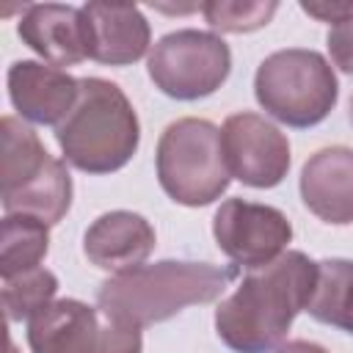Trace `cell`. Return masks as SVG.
Here are the masks:
<instances>
[{
  "mask_svg": "<svg viewBox=\"0 0 353 353\" xmlns=\"http://www.w3.org/2000/svg\"><path fill=\"white\" fill-rule=\"evenodd\" d=\"M256 102L290 127L320 124L336 105L339 83L331 63L314 50H279L254 74Z\"/></svg>",
  "mask_w": 353,
  "mask_h": 353,
  "instance_id": "5",
  "label": "cell"
},
{
  "mask_svg": "<svg viewBox=\"0 0 353 353\" xmlns=\"http://www.w3.org/2000/svg\"><path fill=\"white\" fill-rule=\"evenodd\" d=\"M33 353H141V328L108 320L94 306L61 298L28 323Z\"/></svg>",
  "mask_w": 353,
  "mask_h": 353,
  "instance_id": "8",
  "label": "cell"
},
{
  "mask_svg": "<svg viewBox=\"0 0 353 353\" xmlns=\"http://www.w3.org/2000/svg\"><path fill=\"white\" fill-rule=\"evenodd\" d=\"M328 52L334 66H339L342 72L353 74V17L331 25L328 30Z\"/></svg>",
  "mask_w": 353,
  "mask_h": 353,
  "instance_id": "20",
  "label": "cell"
},
{
  "mask_svg": "<svg viewBox=\"0 0 353 353\" xmlns=\"http://www.w3.org/2000/svg\"><path fill=\"white\" fill-rule=\"evenodd\" d=\"M301 8L320 22H342L353 17V3H301Z\"/></svg>",
  "mask_w": 353,
  "mask_h": 353,
  "instance_id": "21",
  "label": "cell"
},
{
  "mask_svg": "<svg viewBox=\"0 0 353 353\" xmlns=\"http://www.w3.org/2000/svg\"><path fill=\"white\" fill-rule=\"evenodd\" d=\"M160 188L185 207H204L229 188L221 130L207 119H176L157 141Z\"/></svg>",
  "mask_w": 353,
  "mask_h": 353,
  "instance_id": "6",
  "label": "cell"
},
{
  "mask_svg": "<svg viewBox=\"0 0 353 353\" xmlns=\"http://www.w3.org/2000/svg\"><path fill=\"white\" fill-rule=\"evenodd\" d=\"M221 149L234 179L251 188H273L290 171V141L259 113H232L221 127Z\"/></svg>",
  "mask_w": 353,
  "mask_h": 353,
  "instance_id": "9",
  "label": "cell"
},
{
  "mask_svg": "<svg viewBox=\"0 0 353 353\" xmlns=\"http://www.w3.org/2000/svg\"><path fill=\"white\" fill-rule=\"evenodd\" d=\"M55 138L69 165L85 174H110L135 154L141 124L116 83L83 77L77 102L55 127Z\"/></svg>",
  "mask_w": 353,
  "mask_h": 353,
  "instance_id": "3",
  "label": "cell"
},
{
  "mask_svg": "<svg viewBox=\"0 0 353 353\" xmlns=\"http://www.w3.org/2000/svg\"><path fill=\"white\" fill-rule=\"evenodd\" d=\"M234 273V268H218L210 262L163 259L102 281L97 306L113 323L146 328L174 317L185 306L212 303L229 287Z\"/></svg>",
  "mask_w": 353,
  "mask_h": 353,
  "instance_id": "2",
  "label": "cell"
},
{
  "mask_svg": "<svg viewBox=\"0 0 353 353\" xmlns=\"http://www.w3.org/2000/svg\"><path fill=\"white\" fill-rule=\"evenodd\" d=\"M204 19L221 30V33H248L256 28H265L273 14L279 11V3L268 0H210L199 6Z\"/></svg>",
  "mask_w": 353,
  "mask_h": 353,
  "instance_id": "19",
  "label": "cell"
},
{
  "mask_svg": "<svg viewBox=\"0 0 353 353\" xmlns=\"http://www.w3.org/2000/svg\"><path fill=\"white\" fill-rule=\"evenodd\" d=\"M212 234L232 262L259 268L281 256L284 245L292 240V226L287 215L270 204L226 199L212 218Z\"/></svg>",
  "mask_w": 353,
  "mask_h": 353,
  "instance_id": "10",
  "label": "cell"
},
{
  "mask_svg": "<svg viewBox=\"0 0 353 353\" xmlns=\"http://www.w3.org/2000/svg\"><path fill=\"white\" fill-rule=\"evenodd\" d=\"M88 19L91 58L108 66H127L146 55L149 50V22L141 8L127 3H102L94 0L83 6Z\"/></svg>",
  "mask_w": 353,
  "mask_h": 353,
  "instance_id": "15",
  "label": "cell"
},
{
  "mask_svg": "<svg viewBox=\"0 0 353 353\" xmlns=\"http://www.w3.org/2000/svg\"><path fill=\"white\" fill-rule=\"evenodd\" d=\"M58 292V279L47 268H33L19 276L3 279V309L11 323L33 320L44 312Z\"/></svg>",
  "mask_w": 353,
  "mask_h": 353,
  "instance_id": "18",
  "label": "cell"
},
{
  "mask_svg": "<svg viewBox=\"0 0 353 353\" xmlns=\"http://www.w3.org/2000/svg\"><path fill=\"white\" fill-rule=\"evenodd\" d=\"M317 287V262L301 251H287L268 265L248 268L237 290L215 309L221 342L237 353L276 350L292 320L309 309Z\"/></svg>",
  "mask_w": 353,
  "mask_h": 353,
  "instance_id": "1",
  "label": "cell"
},
{
  "mask_svg": "<svg viewBox=\"0 0 353 353\" xmlns=\"http://www.w3.org/2000/svg\"><path fill=\"white\" fill-rule=\"evenodd\" d=\"M19 39L52 66H74L91 58L88 19L83 8L61 3L28 6L17 25Z\"/></svg>",
  "mask_w": 353,
  "mask_h": 353,
  "instance_id": "11",
  "label": "cell"
},
{
  "mask_svg": "<svg viewBox=\"0 0 353 353\" xmlns=\"http://www.w3.org/2000/svg\"><path fill=\"white\" fill-rule=\"evenodd\" d=\"M8 94L22 119L36 124H61L77 102L80 80L50 63L17 61L8 69Z\"/></svg>",
  "mask_w": 353,
  "mask_h": 353,
  "instance_id": "12",
  "label": "cell"
},
{
  "mask_svg": "<svg viewBox=\"0 0 353 353\" xmlns=\"http://www.w3.org/2000/svg\"><path fill=\"white\" fill-rule=\"evenodd\" d=\"M350 124H353V97H350Z\"/></svg>",
  "mask_w": 353,
  "mask_h": 353,
  "instance_id": "23",
  "label": "cell"
},
{
  "mask_svg": "<svg viewBox=\"0 0 353 353\" xmlns=\"http://www.w3.org/2000/svg\"><path fill=\"white\" fill-rule=\"evenodd\" d=\"M276 353H328V350L309 339H290V342H281L276 347Z\"/></svg>",
  "mask_w": 353,
  "mask_h": 353,
  "instance_id": "22",
  "label": "cell"
},
{
  "mask_svg": "<svg viewBox=\"0 0 353 353\" xmlns=\"http://www.w3.org/2000/svg\"><path fill=\"white\" fill-rule=\"evenodd\" d=\"M0 199L6 215H30L41 223H58L72 204V176L63 160L52 157L39 135L14 116L0 121Z\"/></svg>",
  "mask_w": 353,
  "mask_h": 353,
  "instance_id": "4",
  "label": "cell"
},
{
  "mask_svg": "<svg viewBox=\"0 0 353 353\" xmlns=\"http://www.w3.org/2000/svg\"><path fill=\"white\" fill-rule=\"evenodd\" d=\"M301 196L309 212L325 223H353V149L325 146L301 171Z\"/></svg>",
  "mask_w": 353,
  "mask_h": 353,
  "instance_id": "13",
  "label": "cell"
},
{
  "mask_svg": "<svg viewBox=\"0 0 353 353\" xmlns=\"http://www.w3.org/2000/svg\"><path fill=\"white\" fill-rule=\"evenodd\" d=\"M83 251L91 265L113 273L141 268L143 259L154 251L152 223L130 210H113L99 215L83 237Z\"/></svg>",
  "mask_w": 353,
  "mask_h": 353,
  "instance_id": "14",
  "label": "cell"
},
{
  "mask_svg": "<svg viewBox=\"0 0 353 353\" xmlns=\"http://www.w3.org/2000/svg\"><path fill=\"white\" fill-rule=\"evenodd\" d=\"M314 320L353 334V262L323 259L317 262V287L306 309Z\"/></svg>",
  "mask_w": 353,
  "mask_h": 353,
  "instance_id": "16",
  "label": "cell"
},
{
  "mask_svg": "<svg viewBox=\"0 0 353 353\" xmlns=\"http://www.w3.org/2000/svg\"><path fill=\"white\" fill-rule=\"evenodd\" d=\"M8 353H17V350H14V345H11V342H8Z\"/></svg>",
  "mask_w": 353,
  "mask_h": 353,
  "instance_id": "24",
  "label": "cell"
},
{
  "mask_svg": "<svg viewBox=\"0 0 353 353\" xmlns=\"http://www.w3.org/2000/svg\"><path fill=\"white\" fill-rule=\"evenodd\" d=\"M152 83L174 99H201L223 85L232 69L229 44L207 30L182 28L163 36L149 52Z\"/></svg>",
  "mask_w": 353,
  "mask_h": 353,
  "instance_id": "7",
  "label": "cell"
},
{
  "mask_svg": "<svg viewBox=\"0 0 353 353\" xmlns=\"http://www.w3.org/2000/svg\"><path fill=\"white\" fill-rule=\"evenodd\" d=\"M47 248H50L47 223L30 215H6L3 237H0V276L11 279L25 270L41 268Z\"/></svg>",
  "mask_w": 353,
  "mask_h": 353,
  "instance_id": "17",
  "label": "cell"
}]
</instances>
